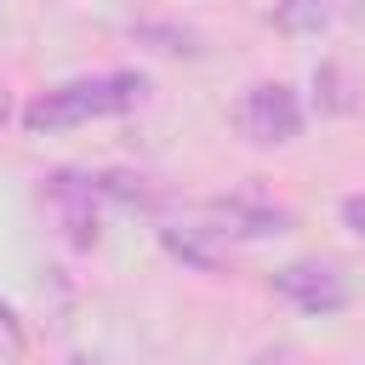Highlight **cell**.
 Wrapping results in <instances>:
<instances>
[{"label": "cell", "instance_id": "6da1fadb", "mask_svg": "<svg viewBox=\"0 0 365 365\" xmlns=\"http://www.w3.org/2000/svg\"><path fill=\"white\" fill-rule=\"evenodd\" d=\"M148 91L143 74L131 68H114V74H86V80H63L51 91H40L29 108H23V125L34 137H51V131H68V125H86V120H114L125 108H137Z\"/></svg>", "mask_w": 365, "mask_h": 365}, {"label": "cell", "instance_id": "7a4b0ae2", "mask_svg": "<svg viewBox=\"0 0 365 365\" xmlns=\"http://www.w3.org/2000/svg\"><path fill=\"white\" fill-rule=\"evenodd\" d=\"M194 222L211 234V245H234V240H274V234H285L297 217H291L285 205L228 194V200H205V205L194 211Z\"/></svg>", "mask_w": 365, "mask_h": 365}, {"label": "cell", "instance_id": "3957f363", "mask_svg": "<svg viewBox=\"0 0 365 365\" xmlns=\"http://www.w3.org/2000/svg\"><path fill=\"white\" fill-rule=\"evenodd\" d=\"M234 120H240V131H245L251 143L274 148V143H291V137L302 131V103H297V91H291L285 80H257V86L240 97Z\"/></svg>", "mask_w": 365, "mask_h": 365}, {"label": "cell", "instance_id": "277c9868", "mask_svg": "<svg viewBox=\"0 0 365 365\" xmlns=\"http://www.w3.org/2000/svg\"><path fill=\"white\" fill-rule=\"evenodd\" d=\"M40 200L57 217V228L68 234L74 251H91L97 245V200H103L97 177H86V171H51L40 182Z\"/></svg>", "mask_w": 365, "mask_h": 365}, {"label": "cell", "instance_id": "5b68a950", "mask_svg": "<svg viewBox=\"0 0 365 365\" xmlns=\"http://www.w3.org/2000/svg\"><path fill=\"white\" fill-rule=\"evenodd\" d=\"M274 291L302 314H336L348 308V279L336 262H285L274 274Z\"/></svg>", "mask_w": 365, "mask_h": 365}, {"label": "cell", "instance_id": "8992f818", "mask_svg": "<svg viewBox=\"0 0 365 365\" xmlns=\"http://www.w3.org/2000/svg\"><path fill=\"white\" fill-rule=\"evenodd\" d=\"M359 0H279L274 6V29L291 34V40H308V34H325L336 29L342 17H354Z\"/></svg>", "mask_w": 365, "mask_h": 365}, {"label": "cell", "instance_id": "52a82bcc", "mask_svg": "<svg viewBox=\"0 0 365 365\" xmlns=\"http://www.w3.org/2000/svg\"><path fill=\"white\" fill-rule=\"evenodd\" d=\"M0 354H6V359L23 354V325H17V314H11L6 302H0Z\"/></svg>", "mask_w": 365, "mask_h": 365}, {"label": "cell", "instance_id": "ba28073f", "mask_svg": "<svg viewBox=\"0 0 365 365\" xmlns=\"http://www.w3.org/2000/svg\"><path fill=\"white\" fill-rule=\"evenodd\" d=\"M342 222L365 240V194H348V200H342Z\"/></svg>", "mask_w": 365, "mask_h": 365}, {"label": "cell", "instance_id": "9c48e42d", "mask_svg": "<svg viewBox=\"0 0 365 365\" xmlns=\"http://www.w3.org/2000/svg\"><path fill=\"white\" fill-rule=\"evenodd\" d=\"M6 114H11V97H6V86H0V125H6Z\"/></svg>", "mask_w": 365, "mask_h": 365}, {"label": "cell", "instance_id": "30bf717a", "mask_svg": "<svg viewBox=\"0 0 365 365\" xmlns=\"http://www.w3.org/2000/svg\"><path fill=\"white\" fill-rule=\"evenodd\" d=\"M68 365H97V359H86V354H74V359H68Z\"/></svg>", "mask_w": 365, "mask_h": 365}]
</instances>
